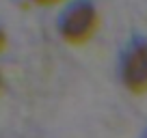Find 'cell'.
Masks as SVG:
<instances>
[{"label":"cell","instance_id":"1","mask_svg":"<svg viewBox=\"0 0 147 138\" xmlns=\"http://www.w3.org/2000/svg\"><path fill=\"white\" fill-rule=\"evenodd\" d=\"M100 11L93 0H69L56 19L59 37L67 46H87L100 30Z\"/></svg>","mask_w":147,"mask_h":138},{"label":"cell","instance_id":"6","mask_svg":"<svg viewBox=\"0 0 147 138\" xmlns=\"http://www.w3.org/2000/svg\"><path fill=\"white\" fill-rule=\"evenodd\" d=\"M138 138H147V127L143 129V134H141V136H138Z\"/></svg>","mask_w":147,"mask_h":138},{"label":"cell","instance_id":"2","mask_svg":"<svg viewBox=\"0 0 147 138\" xmlns=\"http://www.w3.org/2000/svg\"><path fill=\"white\" fill-rule=\"evenodd\" d=\"M119 82L132 95L147 93V37L132 35L123 46L117 63Z\"/></svg>","mask_w":147,"mask_h":138},{"label":"cell","instance_id":"5","mask_svg":"<svg viewBox=\"0 0 147 138\" xmlns=\"http://www.w3.org/2000/svg\"><path fill=\"white\" fill-rule=\"evenodd\" d=\"M2 91H5V78H2V74H0V95H2Z\"/></svg>","mask_w":147,"mask_h":138},{"label":"cell","instance_id":"3","mask_svg":"<svg viewBox=\"0 0 147 138\" xmlns=\"http://www.w3.org/2000/svg\"><path fill=\"white\" fill-rule=\"evenodd\" d=\"M30 5L35 7H54V5H61V2H65V0H28Z\"/></svg>","mask_w":147,"mask_h":138},{"label":"cell","instance_id":"4","mask_svg":"<svg viewBox=\"0 0 147 138\" xmlns=\"http://www.w3.org/2000/svg\"><path fill=\"white\" fill-rule=\"evenodd\" d=\"M5 48H7V32H5V28L0 26V54L5 52Z\"/></svg>","mask_w":147,"mask_h":138}]
</instances>
